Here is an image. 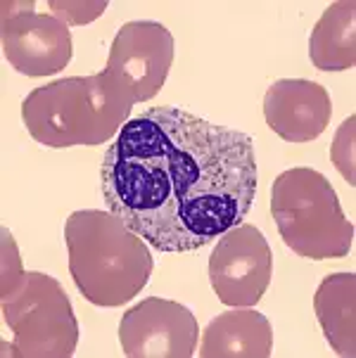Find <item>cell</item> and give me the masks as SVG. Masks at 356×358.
<instances>
[{
  "label": "cell",
  "instance_id": "6da1fadb",
  "mask_svg": "<svg viewBox=\"0 0 356 358\" xmlns=\"http://www.w3.org/2000/svg\"><path fill=\"white\" fill-rule=\"evenodd\" d=\"M247 133L180 107L129 119L100 164L107 211L157 252H197L240 226L257 197Z\"/></svg>",
  "mask_w": 356,
  "mask_h": 358
},
{
  "label": "cell",
  "instance_id": "7a4b0ae2",
  "mask_svg": "<svg viewBox=\"0 0 356 358\" xmlns=\"http://www.w3.org/2000/svg\"><path fill=\"white\" fill-rule=\"evenodd\" d=\"M134 105V93L105 66L93 76H69L34 88L22 100V121L43 148H95L122 131Z\"/></svg>",
  "mask_w": 356,
  "mask_h": 358
},
{
  "label": "cell",
  "instance_id": "3957f363",
  "mask_svg": "<svg viewBox=\"0 0 356 358\" xmlns=\"http://www.w3.org/2000/svg\"><path fill=\"white\" fill-rule=\"evenodd\" d=\"M64 245L71 280L93 306L129 304L155 271L150 245L112 211L78 209L69 214Z\"/></svg>",
  "mask_w": 356,
  "mask_h": 358
},
{
  "label": "cell",
  "instance_id": "277c9868",
  "mask_svg": "<svg viewBox=\"0 0 356 358\" xmlns=\"http://www.w3.org/2000/svg\"><path fill=\"white\" fill-rule=\"evenodd\" d=\"M271 214L287 250L311 261L342 259L354 247V223L335 187L316 169H287L271 185Z\"/></svg>",
  "mask_w": 356,
  "mask_h": 358
},
{
  "label": "cell",
  "instance_id": "5b68a950",
  "mask_svg": "<svg viewBox=\"0 0 356 358\" xmlns=\"http://www.w3.org/2000/svg\"><path fill=\"white\" fill-rule=\"evenodd\" d=\"M3 320L12 330V342H3L5 356L69 358L76 351L78 320L52 275L22 271L3 282Z\"/></svg>",
  "mask_w": 356,
  "mask_h": 358
},
{
  "label": "cell",
  "instance_id": "8992f818",
  "mask_svg": "<svg viewBox=\"0 0 356 358\" xmlns=\"http://www.w3.org/2000/svg\"><path fill=\"white\" fill-rule=\"evenodd\" d=\"M273 254L257 226L240 223L223 233L209 257V282L221 304L252 308L266 294Z\"/></svg>",
  "mask_w": 356,
  "mask_h": 358
},
{
  "label": "cell",
  "instance_id": "52a82bcc",
  "mask_svg": "<svg viewBox=\"0 0 356 358\" xmlns=\"http://www.w3.org/2000/svg\"><path fill=\"white\" fill-rule=\"evenodd\" d=\"M3 55L24 76H50L62 71L71 59L69 27L55 15L34 12L36 5H3Z\"/></svg>",
  "mask_w": 356,
  "mask_h": 358
},
{
  "label": "cell",
  "instance_id": "ba28073f",
  "mask_svg": "<svg viewBox=\"0 0 356 358\" xmlns=\"http://www.w3.org/2000/svg\"><path fill=\"white\" fill-rule=\"evenodd\" d=\"M195 313L171 299L148 296L122 315L119 342L129 358H190L197 351Z\"/></svg>",
  "mask_w": 356,
  "mask_h": 358
},
{
  "label": "cell",
  "instance_id": "9c48e42d",
  "mask_svg": "<svg viewBox=\"0 0 356 358\" xmlns=\"http://www.w3.org/2000/svg\"><path fill=\"white\" fill-rule=\"evenodd\" d=\"M173 64V36L159 22H126L117 31L107 57V69L114 71L136 102L152 100L166 83Z\"/></svg>",
  "mask_w": 356,
  "mask_h": 358
},
{
  "label": "cell",
  "instance_id": "30bf717a",
  "mask_svg": "<svg viewBox=\"0 0 356 358\" xmlns=\"http://www.w3.org/2000/svg\"><path fill=\"white\" fill-rule=\"evenodd\" d=\"M333 117L330 93L306 78H280L264 95L269 129L287 143H311L328 129Z\"/></svg>",
  "mask_w": 356,
  "mask_h": 358
},
{
  "label": "cell",
  "instance_id": "8fae6325",
  "mask_svg": "<svg viewBox=\"0 0 356 358\" xmlns=\"http://www.w3.org/2000/svg\"><path fill=\"white\" fill-rule=\"evenodd\" d=\"M273 354V327L264 313L231 308L209 320L202 330L200 358H269Z\"/></svg>",
  "mask_w": 356,
  "mask_h": 358
},
{
  "label": "cell",
  "instance_id": "7c38bea8",
  "mask_svg": "<svg viewBox=\"0 0 356 358\" xmlns=\"http://www.w3.org/2000/svg\"><path fill=\"white\" fill-rule=\"evenodd\" d=\"M325 342L337 356H356V273H330L313 294Z\"/></svg>",
  "mask_w": 356,
  "mask_h": 358
},
{
  "label": "cell",
  "instance_id": "4fadbf2b",
  "mask_svg": "<svg viewBox=\"0 0 356 358\" xmlns=\"http://www.w3.org/2000/svg\"><path fill=\"white\" fill-rule=\"evenodd\" d=\"M309 57L318 71H345L356 64V3L328 5L311 29Z\"/></svg>",
  "mask_w": 356,
  "mask_h": 358
},
{
  "label": "cell",
  "instance_id": "5bb4252c",
  "mask_svg": "<svg viewBox=\"0 0 356 358\" xmlns=\"http://www.w3.org/2000/svg\"><path fill=\"white\" fill-rule=\"evenodd\" d=\"M354 136H356V117L349 114V119L342 121V126L335 133V141L330 145V157H333L335 169L342 173L349 187L356 185V171H354Z\"/></svg>",
  "mask_w": 356,
  "mask_h": 358
}]
</instances>
